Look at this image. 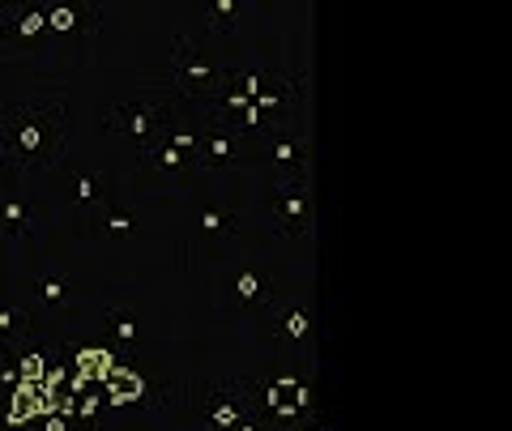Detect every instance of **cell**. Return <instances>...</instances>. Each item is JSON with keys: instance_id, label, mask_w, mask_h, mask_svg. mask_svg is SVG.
Returning <instances> with one entry per match:
<instances>
[{"instance_id": "obj_1", "label": "cell", "mask_w": 512, "mask_h": 431, "mask_svg": "<svg viewBox=\"0 0 512 431\" xmlns=\"http://www.w3.org/2000/svg\"><path fill=\"white\" fill-rule=\"evenodd\" d=\"M69 150V111L60 99H26L5 111L0 120V158L5 171L30 180V175H52Z\"/></svg>"}, {"instance_id": "obj_2", "label": "cell", "mask_w": 512, "mask_h": 431, "mask_svg": "<svg viewBox=\"0 0 512 431\" xmlns=\"http://www.w3.org/2000/svg\"><path fill=\"white\" fill-rule=\"evenodd\" d=\"M171 111H175L171 107V90L163 82H154V86L141 82L137 90H128L124 99H116V103L107 107L103 124H107V133L116 137V141H124L133 154H141L150 141L163 137Z\"/></svg>"}, {"instance_id": "obj_3", "label": "cell", "mask_w": 512, "mask_h": 431, "mask_svg": "<svg viewBox=\"0 0 512 431\" xmlns=\"http://www.w3.org/2000/svg\"><path fill=\"white\" fill-rule=\"evenodd\" d=\"M227 73L231 65L227 60H218L214 52H205L197 39L180 35L171 43V65H167V90L188 99L192 107H205L210 99H218L222 86H227Z\"/></svg>"}, {"instance_id": "obj_4", "label": "cell", "mask_w": 512, "mask_h": 431, "mask_svg": "<svg viewBox=\"0 0 512 431\" xmlns=\"http://www.w3.org/2000/svg\"><path fill=\"white\" fill-rule=\"evenodd\" d=\"M269 218H274L278 235H308L316 222V201H312V175H286L274 180V193H269Z\"/></svg>"}, {"instance_id": "obj_5", "label": "cell", "mask_w": 512, "mask_h": 431, "mask_svg": "<svg viewBox=\"0 0 512 431\" xmlns=\"http://www.w3.org/2000/svg\"><path fill=\"white\" fill-rule=\"evenodd\" d=\"M256 410V393H252V380H218L201 393V423L205 431H231L244 419H252Z\"/></svg>"}, {"instance_id": "obj_6", "label": "cell", "mask_w": 512, "mask_h": 431, "mask_svg": "<svg viewBox=\"0 0 512 431\" xmlns=\"http://www.w3.org/2000/svg\"><path fill=\"white\" fill-rule=\"evenodd\" d=\"M0 39L9 47H30V52H47L52 35H47V0H22V5L0 9Z\"/></svg>"}, {"instance_id": "obj_7", "label": "cell", "mask_w": 512, "mask_h": 431, "mask_svg": "<svg viewBox=\"0 0 512 431\" xmlns=\"http://www.w3.org/2000/svg\"><path fill=\"white\" fill-rule=\"evenodd\" d=\"M103 9L94 0H56L47 5V35L52 43H86L99 35Z\"/></svg>"}, {"instance_id": "obj_8", "label": "cell", "mask_w": 512, "mask_h": 431, "mask_svg": "<svg viewBox=\"0 0 512 431\" xmlns=\"http://www.w3.org/2000/svg\"><path fill=\"white\" fill-rule=\"evenodd\" d=\"M248 154V137H239L227 124H214L201 116V146H197V167L201 171H227Z\"/></svg>"}, {"instance_id": "obj_9", "label": "cell", "mask_w": 512, "mask_h": 431, "mask_svg": "<svg viewBox=\"0 0 512 431\" xmlns=\"http://www.w3.org/2000/svg\"><path fill=\"white\" fill-rule=\"evenodd\" d=\"M137 158H141V167H146L154 180H158V184H167V188H184L188 180H197V175H201V167L192 163L188 154H180L175 146H167L163 137L150 141V146L141 150Z\"/></svg>"}, {"instance_id": "obj_10", "label": "cell", "mask_w": 512, "mask_h": 431, "mask_svg": "<svg viewBox=\"0 0 512 431\" xmlns=\"http://www.w3.org/2000/svg\"><path fill=\"white\" fill-rule=\"evenodd\" d=\"M256 146H261V154L269 158L274 180H286V175H308V146H303L299 137L269 129V133L256 137Z\"/></svg>"}, {"instance_id": "obj_11", "label": "cell", "mask_w": 512, "mask_h": 431, "mask_svg": "<svg viewBox=\"0 0 512 431\" xmlns=\"http://www.w3.org/2000/svg\"><path fill=\"white\" fill-rule=\"evenodd\" d=\"M269 325L282 346H308L312 342V308L303 299H274L269 303Z\"/></svg>"}, {"instance_id": "obj_12", "label": "cell", "mask_w": 512, "mask_h": 431, "mask_svg": "<svg viewBox=\"0 0 512 431\" xmlns=\"http://www.w3.org/2000/svg\"><path fill=\"white\" fill-rule=\"evenodd\" d=\"M99 385H103L107 406H141V402H146V393H150L146 372H141V367H133V363H120V359L107 367Z\"/></svg>"}, {"instance_id": "obj_13", "label": "cell", "mask_w": 512, "mask_h": 431, "mask_svg": "<svg viewBox=\"0 0 512 431\" xmlns=\"http://www.w3.org/2000/svg\"><path fill=\"white\" fill-rule=\"evenodd\" d=\"M231 299L239 303V308H248V312H269V303L278 299L274 274H269V269H261V265L239 269V274L231 278Z\"/></svg>"}, {"instance_id": "obj_14", "label": "cell", "mask_w": 512, "mask_h": 431, "mask_svg": "<svg viewBox=\"0 0 512 431\" xmlns=\"http://www.w3.org/2000/svg\"><path fill=\"white\" fill-rule=\"evenodd\" d=\"M0 231L13 244H26L30 235H35V210H30V197L22 188H9V193H0Z\"/></svg>"}, {"instance_id": "obj_15", "label": "cell", "mask_w": 512, "mask_h": 431, "mask_svg": "<svg viewBox=\"0 0 512 431\" xmlns=\"http://www.w3.org/2000/svg\"><path fill=\"white\" fill-rule=\"evenodd\" d=\"M30 329H35V316L22 299L0 295V350H22Z\"/></svg>"}, {"instance_id": "obj_16", "label": "cell", "mask_w": 512, "mask_h": 431, "mask_svg": "<svg viewBox=\"0 0 512 431\" xmlns=\"http://www.w3.org/2000/svg\"><path fill=\"white\" fill-rule=\"evenodd\" d=\"M73 205H77V214H103L107 205H111V184L103 180V175H94V171H73Z\"/></svg>"}, {"instance_id": "obj_17", "label": "cell", "mask_w": 512, "mask_h": 431, "mask_svg": "<svg viewBox=\"0 0 512 431\" xmlns=\"http://www.w3.org/2000/svg\"><path fill=\"white\" fill-rule=\"evenodd\" d=\"M192 227H197V239L201 244H218V239H231L239 231V214L231 210V205H214L205 201L197 218H192Z\"/></svg>"}, {"instance_id": "obj_18", "label": "cell", "mask_w": 512, "mask_h": 431, "mask_svg": "<svg viewBox=\"0 0 512 431\" xmlns=\"http://www.w3.org/2000/svg\"><path fill=\"white\" fill-rule=\"evenodd\" d=\"M244 18H248V0H205V30L218 39L235 35Z\"/></svg>"}, {"instance_id": "obj_19", "label": "cell", "mask_w": 512, "mask_h": 431, "mask_svg": "<svg viewBox=\"0 0 512 431\" xmlns=\"http://www.w3.org/2000/svg\"><path fill=\"white\" fill-rule=\"evenodd\" d=\"M163 141L175 146L180 154H188L197 163V146H201V116H184V111H171L167 129H163Z\"/></svg>"}, {"instance_id": "obj_20", "label": "cell", "mask_w": 512, "mask_h": 431, "mask_svg": "<svg viewBox=\"0 0 512 431\" xmlns=\"http://www.w3.org/2000/svg\"><path fill=\"white\" fill-rule=\"evenodd\" d=\"M35 299H39V308H47V312H69L73 308V286H69V278H60V274H39L35 278Z\"/></svg>"}, {"instance_id": "obj_21", "label": "cell", "mask_w": 512, "mask_h": 431, "mask_svg": "<svg viewBox=\"0 0 512 431\" xmlns=\"http://www.w3.org/2000/svg\"><path fill=\"white\" fill-rule=\"evenodd\" d=\"M94 231H99L103 239H111V244H124V239H133L137 222H133V214H128L124 205L111 201L103 214H94Z\"/></svg>"}, {"instance_id": "obj_22", "label": "cell", "mask_w": 512, "mask_h": 431, "mask_svg": "<svg viewBox=\"0 0 512 431\" xmlns=\"http://www.w3.org/2000/svg\"><path fill=\"white\" fill-rule=\"evenodd\" d=\"M107 333L120 350H133L141 342V321L128 308H107Z\"/></svg>"}, {"instance_id": "obj_23", "label": "cell", "mask_w": 512, "mask_h": 431, "mask_svg": "<svg viewBox=\"0 0 512 431\" xmlns=\"http://www.w3.org/2000/svg\"><path fill=\"white\" fill-rule=\"evenodd\" d=\"M103 410H107V397L99 393V389H77L73 393V419H82L90 431H99V423H103Z\"/></svg>"}, {"instance_id": "obj_24", "label": "cell", "mask_w": 512, "mask_h": 431, "mask_svg": "<svg viewBox=\"0 0 512 431\" xmlns=\"http://www.w3.org/2000/svg\"><path fill=\"white\" fill-rule=\"evenodd\" d=\"M22 385V372H18V355L13 350H0V389L13 393Z\"/></svg>"}, {"instance_id": "obj_25", "label": "cell", "mask_w": 512, "mask_h": 431, "mask_svg": "<svg viewBox=\"0 0 512 431\" xmlns=\"http://www.w3.org/2000/svg\"><path fill=\"white\" fill-rule=\"evenodd\" d=\"M231 431H286V427H278V423L261 419V414H252V419H244V423H239V427H231Z\"/></svg>"}, {"instance_id": "obj_26", "label": "cell", "mask_w": 512, "mask_h": 431, "mask_svg": "<svg viewBox=\"0 0 512 431\" xmlns=\"http://www.w3.org/2000/svg\"><path fill=\"white\" fill-rule=\"evenodd\" d=\"M43 431H69V414H64V410H52V414H43Z\"/></svg>"}, {"instance_id": "obj_27", "label": "cell", "mask_w": 512, "mask_h": 431, "mask_svg": "<svg viewBox=\"0 0 512 431\" xmlns=\"http://www.w3.org/2000/svg\"><path fill=\"white\" fill-rule=\"evenodd\" d=\"M291 431H325V427H320L316 419H303V423H299V427H291Z\"/></svg>"}, {"instance_id": "obj_28", "label": "cell", "mask_w": 512, "mask_h": 431, "mask_svg": "<svg viewBox=\"0 0 512 431\" xmlns=\"http://www.w3.org/2000/svg\"><path fill=\"white\" fill-rule=\"evenodd\" d=\"M5 402H9V393H5V389H0V410H5Z\"/></svg>"}, {"instance_id": "obj_29", "label": "cell", "mask_w": 512, "mask_h": 431, "mask_svg": "<svg viewBox=\"0 0 512 431\" xmlns=\"http://www.w3.org/2000/svg\"><path fill=\"white\" fill-rule=\"evenodd\" d=\"M0 77H5V60H0Z\"/></svg>"}, {"instance_id": "obj_30", "label": "cell", "mask_w": 512, "mask_h": 431, "mask_svg": "<svg viewBox=\"0 0 512 431\" xmlns=\"http://www.w3.org/2000/svg\"><path fill=\"white\" fill-rule=\"evenodd\" d=\"M0 431H9V427H0Z\"/></svg>"}]
</instances>
